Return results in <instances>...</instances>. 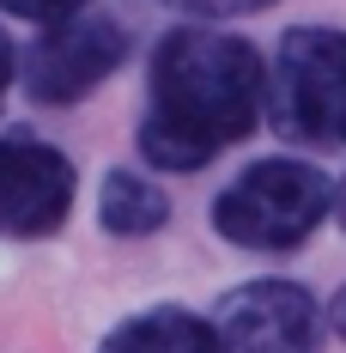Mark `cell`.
Returning a JSON list of instances; mask_svg holds the SVG:
<instances>
[{
    "label": "cell",
    "mask_w": 346,
    "mask_h": 353,
    "mask_svg": "<svg viewBox=\"0 0 346 353\" xmlns=\"http://www.w3.org/2000/svg\"><path fill=\"white\" fill-rule=\"evenodd\" d=\"M261 104H268L261 55L243 37L182 25L152 49L140 152L158 171H201L255 128Z\"/></svg>",
    "instance_id": "6da1fadb"
},
{
    "label": "cell",
    "mask_w": 346,
    "mask_h": 353,
    "mask_svg": "<svg viewBox=\"0 0 346 353\" xmlns=\"http://www.w3.org/2000/svg\"><path fill=\"white\" fill-rule=\"evenodd\" d=\"M268 122L285 146H346V31L298 25L268 68Z\"/></svg>",
    "instance_id": "7a4b0ae2"
},
{
    "label": "cell",
    "mask_w": 346,
    "mask_h": 353,
    "mask_svg": "<svg viewBox=\"0 0 346 353\" xmlns=\"http://www.w3.org/2000/svg\"><path fill=\"white\" fill-rule=\"evenodd\" d=\"M334 208V183L304 159H255L213 201V232L237 250H298Z\"/></svg>",
    "instance_id": "3957f363"
},
{
    "label": "cell",
    "mask_w": 346,
    "mask_h": 353,
    "mask_svg": "<svg viewBox=\"0 0 346 353\" xmlns=\"http://www.w3.org/2000/svg\"><path fill=\"white\" fill-rule=\"evenodd\" d=\"M122 61H128V25L116 12H73V19H55L25 49L19 79L36 104H79Z\"/></svg>",
    "instance_id": "277c9868"
},
{
    "label": "cell",
    "mask_w": 346,
    "mask_h": 353,
    "mask_svg": "<svg viewBox=\"0 0 346 353\" xmlns=\"http://www.w3.org/2000/svg\"><path fill=\"white\" fill-rule=\"evenodd\" d=\"M79 195V171L61 146L31 128H0V238L61 232Z\"/></svg>",
    "instance_id": "5b68a950"
},
{
    "label": "cell",
    "mask_w": 346,
    "mask_h": 353,
    "mask_svg": "<svg viewBox=\"0 0 346 353\" xmlns=\"http://www.w3.org/2000/svg\"><path fill=\"white\" fill-rule=\"evenodd\" d=\"M219 353H316L322 317L298 281H249L213 311Z\"/></svg>",
    "instance_id": "8992f818"
},
{
    "label": "cell",
    "mask_w": 346,
    "mask_h": 353,
    "mask_svg": "<svg viewBox=\"0 0 346 353\" xmlns=\"http://www.w3.org/2000/svg\"><path fill=\"white\" fill-rule=\"evenodd\" d=\"M98 353H219V335H213V317H195L182 305H152L116 323L98 341Z\"/></svg>",
    "instance_id": "52a82bcc"
},
{
    "label": "cell",
    "mask_w": 346,
    "mask_h": 353,
    "mask_svg": "<svg viewBox=\"0 0 346 353\" xmlns=\"http://www.w3.org/2000/svg\"><path fill=\"white\" fill-rule=\"evenodd\" d=\"M98 219L109 238H146L171 219V195L158 183H146L140 171H109L98 189Z\"/></svg>",
    "instance_id": "ba28073f"
},
{
    "label": "cell",
    "mask_w": 346,
    "mask_h": 353,
    "mask_svg": "<svg viewBox=\"0 0 346 353\" xmlns=\"http://www.w3.org/2000/svg\"><path fill=\"white\" fill-rule=\"evenodd\" d=\"M176 12H188V19H243V12H268L274 0H164Z\"/></svg>",
    "instance_id": "9c48e42d"
},
{
    "label": "cell",
    "mask_w": 346,
    "mask_h": 353,
    "mask_svg": "<svg viewBox=\"0 0 346 353\" xmlns=\"http://www.w3.org/2000/svg\"><path fill=\"white\" fill-rule=\"evenodd\" d=\"M0 12H12V19H36V25H55V19L85 12V0H0Z\"/></svg>",
    "instance_id": "30bf717a"
},
{
    "label": "cell",
    "mask_w": 346,
    "mask_h": 353,
    "mask_svg": "<svg viewBox=\"0 0 346 353\" xmlns=\"http://www.w3.org/2000/svg\"><path fill=\"white\" fill-rule=\"evenodd\" d=\"M6 85H12V37L0 31V98H6Z\"/></svg>",
    "instance_id": "8fae6325"
},
{
    "label": "cell",
    "mask_w": 346,
    "mask_h": 353,
    "mask_svg": "<svg viewBox=\"0 0 346 353\" xmlns=\"http://www.w3.org/2000/svg\"><path fill=\"white\" fill-rule=\"evenodd\" d=\"M328 323H334V335H340V341H346V286H340V292H334V305H328Z\"/></svg>",
    "instance_id": "7c38bea8"
},
{
    "label": "cell",
    "mask_w": 346,
    "mask_h": 353,
    "mask_svg": "<svg viewBox=\"0 0 346 353\" xmlns=\"http://www.w3.org/2000/svg\"><path fill=\"white\" fill-rule=\"evenodd\" d=\"M334 213H340V232H346V176H340V189H334Z\"/></svg>",
    "instance_id": "4fadbf2b"
}]
</instances>
